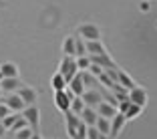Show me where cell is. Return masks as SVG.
Returning a JSON list of instances; mask_svg holds the SVG:
<instances>
[{"instance_id": "9a60e30c", "label": "cell", "mask_w": 157, "mask_h": 139, "mask_svg": "<svg viewBox=\"0 0 157 139\" xmlns=\"http://www.w3.org/2000/svg\"><path fill=\"white\" fill-rule=\"evenodd\" d=\"M81 121H83L87 127H93L95 123H97V119H99V113H97V109H93V107H85L83 109V113H81Z\"/></svg>"}, {"instance_id": "836d02e7", "label": "cell", "mask_w": 157, "mask_h": 139, "mask_svg": "<svg viewBox=\"0 0 157 139\" xmlns=\"http://www.w3.org/2000/svg\"><path fill=\"white\" fill-rule=\"evenodd\" d=\"M30 139H42V135H40V133H34V135H33Z\"/></svg>"}, {"instance_id": "2e32d148", "label": "cell", "mask_w": 157, "mask_h": 139, "mask_svg": "<svg viewBox=\"0 0 157 139\" xmlns=\"http://www.w3.org/2000/svg\"><path fill=\"white\" fill-rule=\"evenodd\" d=\"M117 83H119L121 87H125L127 91H129V89H133L135 85H137V83L133 81V77H131V75H127L123 69H119V71H117Z\"/></svg>"}, {"instance_id": "d6a6232c", "label": "cell", "mask_w": 157, "mask_h": 139, "mask_svg": "<svg viewBox=\"0 0 157 139\" xmlns=\"http://www.w3.org/2000/svg\"><path fill=\"white\" fill-rule=\"evenodd\" d=\"M6 135H8V129H6V127H4V123L0 121V139H2V137H6Z\"/></svg>"}, {"instance_id": "e0dca14e", "label": "cell", "mask_w": 157, "mask_h": 139, "mask_svg": "<svg viewBox=\"0 0 157 139\" xmlns=\"http://www.w3.org/2000/svg\"><path fill=\"white\" fill-rule=\"evenodd\" d=\"M105 52L109 51L101 41H87V55H105Z\"/></svg>"}, {"instance_id": "44dd1931", "label": "cell", "mask_w": 157, "mask_h": 139, "mask_svg": "<svg viewBox=\"0 0 157 139\" xmlns=\"http://www.w3.org/2000/svg\"><path fill=\"white\" fill-rule=\"evenodd\" d=\"M67 85H69V83H67V79H65V77H63L60 73H55V75H52V79H51V87L55 89V91H65Z\"/></svg>"}, {"instance_id": "d590c367", "label": "cell", "mask_w": 157, "mask_h": 139, "mask_svg": "<svg viewBox=\"0 0 157 139\" xmlns=\"http://www.w3.org/2000/svg\"><path fill=\"white\" fill-rule=\"evenodd\" d=\"M2 79H4V77H2V73H0V83H2Z\"/></svg>"}, {"instance_id": "f546056e", "label": "cell", "mask_w": 157, "mask_h": 139, "mask_svg": "<svg viewBox=\"0 0 157 139\" xmlns=\"http://www.w3.org/2000/svg\"><path fill=\"white\" fill-rule=\"evenodd\" d=\"M10 113H12V111H10L8 107L4 105V101H2V103H0V119H4V117H8Z\"/></svg>"}, {"instance_id": "e575fe53", "label": "cell", "mask_w": 157, "mask_h": 139, "mask_svg": "<svg viewBox=\"0 0 157 139\" xmlns=\"http://www.w3.org/2000/svg\"><path fill=\"white\" fill-rule=\"evenodd\" d=\"M99 139H111V137H109V135H103V133H101V137H99Z\"/></svg>"}, {"instance_id": "6da1fadb", "label": "cell", "mask_w": 157, "mask_h": 139, "mask_svg": "<svg viewBox=\"0 0 157 139\" xmlns=\"http://www.w3.org/2000/svg\"><path fill=\"white\" fill-rule=\"evenodd\" d=\"M56 73H60L67 79V83H69L75 75H78L77 59H75V56H63V60L59 63V71H56Z\"/></svg>"}, {"instance_id": "d4e9b609", "label": "cell", "mask_w": 157, "mask_h": 139, "mask_svg": "<svg viewBox=\"0 0 157 139\" xmlns=\"http://www.w3.org/2000/svg\"><path fill=\"white\" fill-rule=\"evenodd\" d=\"M85 55H87V41L77 38V42H75V56H85Z\"/></svg>"}, {"instance_id": "4dcf8cb0", "label": "cell", "mask_w": 157, "mask_h": 139, "mask_svg": "<svg viewBox=\"0 0 157 139\" xmlns=\"http://www.w3.org/2000/svg\"><path fill=\"white\" fill-rule=\"evenodd\" d=\"M139 10H141V12H149V10H151V4H149V0H141V4H139Z\"/></svg>"}, {"instance_id": "f1b7e54d", "label": "cell", "mask_w": 157, "mask_h": 139, "mask_svg": "<svg viewBox=\"0 0 157 139\" xmlns=\"http://www.w3.org/2000/svg\"><path fill=\"white\" fill-rule=\"evenodd\" d=\"M99 137H101V133H99V129L95 125L87 127V139H99Z\"/></svg>"}, {"instance_id": "4316f807", "label": "cell", "mask_w": 157, "mask_h": 139, "mask_svg": "<svg viewBox=\"0 0 157 139\" xmlns=\"http://www.w3.org/2000/svg\"><path fill=\"white\" fill-rule=\"evenodd\" d=\"M18 117H20V113H10L8 117H4V119H0V121H2V123H4V127L10 131V129H12V125L16 123V119H18Z\"/></svg>"}, {"instance_id": "d6986e66", "label": "cell", "mask_w": 157, "mask_h": 139, "mask_svg": "<svg viewBox=\"0 0 157 139\" xmlns=\"http://www.w3.org/2000/svg\"><path fill=\"white\" fill-rule=\"evenodd\" d=\"M75 42H77V37H67L63 41V55L65 56H75Z\"/></svg>"}, {"instance_id": "8992f818", "label": "cell", "mask_w": 157, "mask_h": 139, "mask_svg": "<svg viewBox=\"0 0 157 139\" xmlns=\"http://www.w3.org/2000/svg\"><path fill=\"white\" fill-rule=\"evenodd\" d=\"M20 95V99L24 101V105H36V101H38V91L34 87H30V85H22V87L16 91Z\"/></svg>"}, {"instance_id": "8fae6325", "label": "cell", "mask_w": 157, "mask_h": 139, "mask_svg": "<svg viewBox=\"0 0 157 139\" xmlns=\"http://www.w3.org/2000/svg\"><path fill=\"white\" fill-rule=\"evenodd\" d=\"M125 125H127V119H125V115L117 111V115L111 119V133H109V137H111V139H117V137L121 135V131H123Z\"/></svg>"}, {"instance_id": "ac0fdd59", "label": "cell", "mask_w": 157, "mask_h": 139, "mask_svg": "<svg viewBox=\"0 0 157 139\" xmlns=\"http://www.w3.org/2000/svg\"><path fill=\"white\" fill-rule=\"evenodd\" d=\"M0 73H2V77H18V67L10 60H6L0 65Z\"/></svg>"}, {"instance_id": "ba28073f", "label": "cell", "mask_w": 157, "mask_h": 139, "mask_svg": "<svg viewBox=\"0 0 157 139\" xmlns=\"http://www.w3.org/2000/svg\"><path fill=\"white\" fill-rule=\"evenodd\" d=\"M4 105L8 107L12 113H22L24 107H26V105H24V101L20 99L18 93H8V95H6V99H4Z\"/></svg>"}, {"instance_id": "5b68a950", "label": "cell", "mask_w": 157, "mask_h": 139, "mask_svg": "<svg viewBox=\"0 0 157 139\" xmlns=\"http://www.w3.org/2000/svg\"><path fill=\"white\" fill-rule=\"evenodd\" d=\"M129 101L135 103V105H139V107H145V105H147L149 95H147V91H145V87L135 85L133 89H129Z\"/></svg>"}, {"instance_id": "74e56055", "label": "cell", "mask_w": 157, "mask_h": 139, "mask_svg": "<svg viewBox=\"0 0 157 139\" xmlns=\"http://www.w3.org/2000/svg\"><path fill=\"white\" fill-rule=\"evenodd\" d=\"M155 26H157V24H155Z\"/></svg>"}, {"instance_id": "f35d334b", "label": "cell", "mask_w": 157, "mask_h": 139, "mask_svg": "<svg viewBox=\"0 0 157 139\" xmlns=\"http://www.w3.org/2000/svg\"><path fill=\"white\" fill-rule=\"evenodd\" d=\"M0 93H2V91H0Z\"/></svg>"}, {"instance_id": "7c38bea8", "label": "cell", "mask_w": 157, "mask_h": 139, "mask_svg": "<svg viewBox=\"0 0 157 139\" xmlns=\"http://www.w3.org/2000/svg\"><path fill=\"white\" fill-rule=\"evenodd\" d=\"M20 87H22V83H20L18 77H4L2 83H0V91L4 93H16Z\"/></svg>"}, {"instance_id": "7a4b0ae2", "label": "cell", "mask_w": 157, "mask_h": 139, "mask_svg": "<svg viewBox=\"0 0 157 139\" xmlns=\"http://www.w3.org/2000/svg\"><path fill=\"white\" fill-rule=\"evenodd\" d=\"M73 97H77V95H75L69 87H67L65 91H55V107L60 113L71 111V99Z\"/></svg>"}, {"instance_id": "7402d4cb", "label": "cell", "mask_w": 157, "mask_h": 139, "mask_svg": "<svg viewBox=\"0 0 157 139\" xmlns=\"http://www.w3.org/2000/svg\"><path fill=\"white\" fill-rule=\"evenodd\" d=\"M95 127L99 129V133H103V135H109V133H111V119L99 117V119H97V123H95Z\"/></svg>"}, {"instance_id": "ffe728a7", "label": "cell", "mask_w": 157, "mask_h": 139, "mask_svg": "<svg viewBox=\"0 0 157 139\" xmlns=\"http://www.w3.org/2000/svg\"><path fill=\"white\" fill-rule=\"evenodd\" d=\"M141 111H143V107H139V105H135V103L129 101L127 109L123 111V115H125V119H127V121H131V119H135V117L141 115Z\"/></svg>"}, {"instance_id": "5bb4252c", "label": "cell", "mask_w": 157, "mask_h": 139, "mask_svg": "<svg viewBox=\"0 0 157 139\" xmlns=\"http://www.w3.org/2000/svg\"><path fill=\"white\" fill-rule=\"evenodd\" d=\"M67 87H69L71 91H73L75 95H77V97H81V95H83V93L87 91V87H85V83H83V75H81V73L75 75L73 79L69 81V85H67Z\"/></svg>"}, {"instance_id": "3957f363", "label": "cell", "mask_w": 157, "mask_h": 139, "mask_svg": "<svg viewBox=\"0 0 157 139\" xmlns=\"http://www.w3.org/2000/svg\"><path fill=\"white\" fill-rule=\"evenodd\" d=\"M20 115L26 119V123L33 127L34 133H38V127H40V109L36 105H28V107H24V111Z\"/></svg>"}, {"instance_id": "83f0119b", "label": "cell", "mask_w": 157, "mask_h": 139, "mask_svg": "<svg viewBox=\"0 0 157 139\" xmlns=\"http://www.w3.org/2000/svg\"><path fill=\"white\" fill-rule=\"evenodd\" d=\"M26 125H28V123H26V119H24V117L20 115L18 119H16V123H14V125H12V129H10V131H12V133H16V131L24 129V127H26Z\"/></svg>"}, {"instance_id": "484cf974", "label": "cell", "mask_w": 157, "mask_h": 139, "mask_svg": "<svg viewBox=\"0 0 157 139\" xmlns=\"http://www.w3.org/2000/svg\"><path fill=\"white\" fill-rule=\"evenodd\" d=\"M33 135H34L33 127H30V125H26L24 129H20V131H16V133H14V139H30Z\"/></svg>"}, {"instance_id": "8d00e7d4", "label": "cell", "mask_w": 157, "mask_h": 139, "mask_svg": "<svg viewBox=\"0 0 157 139\" xmlns=\"http://www.w3.org/2000/svg\"><path fill=\"white\" fill-rule=\"evenodd\" d=\"M0 6H2V0H0Z\"/></svg>"}, {"instance_id": "30bf717a", "label": "cell", "mask_w": 157, "mask_h": 139, "mask_svg": "<svg viewBox=\"0 0 157 139\" xmlns=\"http://www.w3.org/2000/svg\"><path fill=\"white\" fill-rule=\"evenodd\" d=\"M91 56V63L93 65H97V67H101L103 71H107V69H115V60L111 59V55L109 52H105V55H89Z\"/></svg>"}, {"instance_id": "cb8c5ba5", "label": "cell", "mask_w": 157, "mask_h": 139, "mask_svg": "<svg viewBox=\"0 0 157 139\" xmlns=\"http://www.w3.org/2000/svg\"><path fill=\"white\" fill-rule=\"evenodd\" d=\"M75 59H77V67H78V71H81V73H85V71H89L91 69V56L89 55H85V56H75Z\"/></svg>"}, {"instance_id": "52a82bcc", "label": "cell", "mask_w": 157, "mask_h": 139, "mask_svg": "<svg viewBox=\"0 0 157 139\" xmlns=\"http://www.w3.org/2000/svg\"><path fill=\"white\" fill-rule=\"evenodd\" d=\"M63 115H65V129H67V135L73 139L75 133H77V129H78V125H81V117L75 115L73 111H67V113H63Z\"/></svg>"}, {"instance_id": "1f68e13d", "label": "cell", "mask_w": 157, "mask_h": 139, "mask_svg": "<svg viewBox=\"0 0 157 139\" xmlns=\"http://www.w3.org/2000/svg\"><path fill=\"white\" fill-rule=\"evenodd\" d=\"M89 73H91V75H95V77H99V75H103V69H101V67H97V65H91Z\"/></svg>"}, {"instance_id": "9c48e42d", "label": "cell", "mask_w": 157, "mask_h": 139, "mask_svg": "<svg viewBox=\"0 0 157 139\" xmlns=\"http://www.w3.org/2000/svg\"><path fill=\"white\" fill-rule=\"evenodd\" d=\"M81 97H83L85 105H87V107H93V109H95V107H97L101 101H105V99H103V95H101V91H99V87L97 89H87Z\"/></svg>"}, {"instance_id": "4fadbf2b", "label": "cell", "mask_w": 157, "mask_h": 139, "mask_svg": "<svg viewBox=\"0 0 157 139\" xmlns=\"http://www.w3.org/2000/svg\"><path fill=\"white\" fill-rule=\"evenodd\" d=\"M95 109H97L99 117H105V119H113L117 115V107L111 105V103H107V101H101Z\"/></svg>"}, {"instance_id": "603a6c76", "label": "cell", "mask_w": 157, "mask_h": 139, "mask_svg": "<svg viewBox=\"0 0 157 139\" xmlns=\"http://www.w3.org/2000/svg\"><path fill=\"white\" fill-rule=\"evenodd\" d=\"M85 107H87V105H85L83 97H73V99H71V111H73L75 115H81Z\"/></svg>"}, {"instance_id": "277c9868", "label": "cell", "mask_w": 157, "mask_h": 139, "mask_svg": "<svg viewBox=\"0 0 157 139\" xmlns=\"http://www.w3.org/2000/svg\"><path fill=\"white\" fill-rule=\"evenodd\" d=\"M78 37L83 41H101V28L93 22H83L78 26Z\"/></svg>"}]
</instances>
